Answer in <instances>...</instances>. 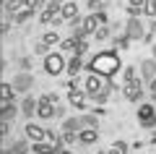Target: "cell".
Masks as SVG:
<instances>
[{
    "label": "cell",
    "mask_w": 156,
    "mask_h": 154,
    "mask_svg": "<svg viewBox=\"0 0 156 154\" xmlns=\"http://www.w3.org/2000/svg\"><path fill=\"white\" fill-rule=\"evenodd\" d=\"M62 68H65V60H62L60 55H47V58H44V71L50 73V76L62 73Z\"/></svg>",
    "instance_id": "obj_3"
},
{
    "label": "cell",
    "mask_w": 156,
    "mask_h": 154,
    "mask_svg": "<svg viewBox=\"0 0 156 154\" xmlns=\"http://www.w3.org/2000/svg\"><path fill=\"white\" fill-rule=\"evenodd\" d=\"M125 152H128V144H125V141H117L107 154H125Z\"/></svg>",
    "instance_id": "obj_27"
},
{
    "label": "cell",
    "mask_w": 156,
    "mask_h": 154,
    "mask_svg": "<svg viewBox=\"0 0 156 154\" xmlns=\"http://www.w3.org/2000/svg\"><path fill=\"white\" fill-rule=\"evenodd\" d=\"M57 8H62L60 6V0H52L50 6H44V11H42V16H39V21L42 24H50V21H55L60 13H57Z\"/></svg>",
    "instance_id": "obj_7"
},
{
    "label": "cell",
    "mask_w": 156,
    "mask_h": 154,
    "mask_svg": "<svg viewBox=\"0 0 156 154\" xmlns=\"http://www.w3.org/2000/svg\"><path fill=\"white\" fill-rule=\"evenodd\" d=\"M86 89H89V94H96V92H104V81H101V76H96V73H94V76H89V78H86Z\"/></svg>",
    "instance_id": "obj_11"
},
{
    "label": "cell",
    "mask_w": 156,
    "mask_h": 154,
    "mask_svg": "<svg viewBox=\"0 0 156 154\" xmlns=\"http://www.w3.org/2000/svg\"><path fill=\"white\" fill-rule=\"evenodd\" d=\"M78 71H81V55H76L68 63V73H70V76H78Z\"/></svg>",
    "instance_id": "obj_24"
},
{
    "label": "cell",
    "mask_w": 156,
    "mask_h": 154,
    "mask_svg": "<svg viewBox=\"0 0 156 154\" xmlns=\"http://www.w3.org/2000/svg\"><path fill=\"white\" fill-rule=\"evenodd\" d=\"M16 102H13V99H11V102H3V105H0V118H3V120H8V123H11L13 120V118H16Z\"/></svg>",
    "instance_id": "obj_12"
},
{
    "label": "cell",
    "mask_w": 156,
    "mask_h": 154,
    "mask_svg": "<svg viewBox=\"0 0 156 154\" xmlns=\"http://www.w3.org/2000/svg\"><path fill=\"white\" fill-rule=\"evenodd\" d=\"M8 133H11V123L3 120V126H0V136H8Z\"/></svg>",
    "instance_id": "obj_34"
},
{
    "label": "cell",
    "mask_w": 156,
    "mask_h": 154,
    "mask_svg": "<svg viewBox=\"0 0 156 154\" xmlns=\"http://www.w3.org/2000/svg\"><path fill=\"white\" fill-rule=\"evenodd\" d=\"M154 102H156V94H154Z\"/></svg>",
    "instance_id": "obj_40"
},
{
    "label": "cell",
    "mask_w": 156,
    "mask_h": 154,
    "mask_svg": "<svg viewBox=\"0 0 156 154\" xmlns=\"http://www.w3.org/2000/svg\"><path fill=\"white\" fill-rule=\"evenodd\" d=\"M37 107H39V102H37V99H34V97H23V102H21V115L31 118Z\"/></svg>",
    "instance_id": "obj_16"
},
{
    "label": "cell",
    "mask_w": 156,
    "mask_h": 154,
    "mask_svg": "<svg viewBox=\"0 0 156 154\" xmlns=\"http://www.w3.org/2000/svg\"><path fill=\"white\" fill-rule=\"evenodd\" d=\"M78 141L81 144H96L99 141V131H96V128H86V131L78 133Z\"/></svg>",
    "instance_id": "obj_15"
},
{
    "label": "cell",
    "mask_w": 156,
    "mask_h": 154,
    "mask_svg": "<svg viewBox=\"0 0 156 154\" xmlns=\"http://www.w3.org/2000/svg\"><path fill=\"white\" fill-rule=\"evenodd\" d=\"M76 131H83V126H81V118H70V120H65L62 133H76Z\"/></svg>",
    "instance_id": "obj_20"
},
{
    "label": "cell",
    "mask_w": 156,
    "mask_h": 154,
    "mask_svg": "<svg viewBox=\"0 0 156 154\" xmlns=\"http://www.w3.org/2000/svg\"><path fill=\"white\" fill-rule=\"evenodd\" d=\"M128 81H135V68H125V84Z\"/></svg>",
    "instance_id": "obj_33"
},
{
    "label": "cell",
    "mask_w": 156,
    "mask_h": 154,
    "mask_svg": "<svg viewBox=\"0 0 156 154\" xmlns=\"http://www.w3.org/2000/svg\"><path fill=\"white\" fill-rule=\"evenodd\" d=\"M62 141H65V144H76L78 136H76V133H65V136H62Z\"/></svg>",
    "instance_id": "obj_35"
},
{
    "label": "cell",
    "mask_w": 156,
    "mask_h": 154,
    "mask_svg": "<svg viewBox=\"0 0 156 154\" xmlns=\"http://www.w3.org/2000/svg\"><path fill=\"white\" fill-rule=\"evenodd\" d=\"M62 50H70L73 55H83V52H86V42H83V39H76V37L65 39V42H62Z\"/></svg>",
    "instance_id": "obj_9"
},
{
    "label": "cell",
    "mask_w": 156,
    "mask_h": 154,
    "mask_svg": "<svg viewBox=\"0 0 156 154\" xmlns=\"http://www.w3.org/2000/svg\"><path fill=\"white\" fill-rule=\"evenodd\" d=\"M91 71H96L99 76H115L117 71H120V58H117V52H99V55L91 60Z\"/></svg>",
    "instance_id": "obj_1"
},
{
    "label": "cell",
    "mask_w": 156,
    "mask_h": 154,
    "mask_svg": "<svg viewBox=\"0 0 156 154\" xmlns=\"http://www.w3.org/2000/svg\"><path fill=\"white\" fill-rule=\"evenodd\" d=\"M91 99H94L96 105H101V102H107V99H109V92H107V89H104V92H96V94H91Z\"/></svg>",
    "instance_id": "obj_28"
},
{
    "label": "cell",
    "mask_w": 156,
    "mask_h": 154,
    "mask_svg": "<svg viewBox=\"0 0 156 154\" xmlns=\"http://www.w3.org/2000/svg\"><path fill=\"white\" fill-rule=\"evenodd\" d=\"M42 42H44V44H55V42H57V32H47Z\"/></svg>",
    "instance_id": "obj_31"
},
{
    "label": "cell",
    "mask_w": 156,
    "mask_h": 154,
    "mask_svg": "<svg viewBox=\"0 0 156 154\" xmlns=\"http://www.w3.org/2000/svg\"><path fill=\"white\" fill-rule=\"evenodd\" d=\"M94 34H96V39H107V37H109V29H107V26H99Z\"/></svg>",
    "instance_id": "obj_32"
},
{
    "label": "cell",
    "mask_w": 156,
    "mask_h": 154,
    "mask_svg": "<svg viewBox=\"0 0 156 154\" xmlns=\"http://www.w3.org/2000/svg\"><path fill=\"white\" fill-rule=\"evenodd\" d=\"M138 123L143 128H154L156 126V107L154 105H140L138 110Z\"/></svg>",
    "instance_id": "obj_2"
},
{
    "label": "cell",
    "mask_w": 156,
    "mask_h": 154,
    "mask_svg": "<svg viewBox=\"0 0 156 154\" xmlns=\"http://www.w3.org/2000/svg\"><path fill=\"white\" fill-rule=\"evenodd\" d=\"M81 26H83V34L96 32V29H99V18H96V13H94V16H86L83 21H81Z\"/></svg>",
    "instance_id": "obj_19"
},
{
    "label": "cell",
    "mask_w": 156,
    "mask_h": 154,
    "mask_svg": "<svg viewBox=\"0 0 156 154\" xmlns=\"http://www.w3.org/2000/svg\"><path fill=\"white\" fill-rule=\"evenodd\" d=\"M37 110H39L37 115L44 118V120H52V118L57 115V107L50 102V97H42V99H39V107H37Z\"/></svg>",
    "instance_id": "obj_5"
},
{
    "label": "cell",
    "mask_w": 156,
    "mask_h": 154,
    "mask_svg": "<svg viewBox=\"0 0 156 154\" xmlns=\"http://www.w3.org/2000/svg\"><path fill=\"white\" fill-rule=\"evenodd\" d=\"M130 6H133V8H143L146 0H130Z\"/></svg>",
    "instance_id": "obj_38"
},
{
    "label": "cell",
    "mask_w": 156,
    "mask_h": 154,
    "mask_svg": "<svg viewBox=\"0 0 156 154\" xmlns=\"http://www.w3.org/2000/svg\"><path fill=\"white\" fill-rule=\"evenodd\" d=\"M154 60H156V44H154Z\"/></svg>",
    "instance_id": "obj_39"
},
{
    "label": "cell",
    "mask_w": 156,
    "mask_h": 154,
    "mask_svg": "<svg viewBox=\"0 0 156 154\" xmlns=\"http://www.w3.org/2000/svg\"><path fill=\"white\" fill-rule=\"evenodd\" d=\"M60 16L68 18V21H76V18H78V3H73V0L65 3V6L60 8Z\"/></svg>",
    "instance_id": "obj_14"
},
{
    "label": "cell",
    "mask_w": 156,
    "mask_h": 154,
    "mask_svg": "<svg viewBox=\"0 0 156 154\" xmlns=\"http://www.w3.org/2000/svg\"><path fill=\"white\" fill-rule=\"evenodd\" d=\"M31 86H34V76L31 73H18L16 81H13V89H16V92H29Z\"/></svg>",
    "instance_id": "obj_8"
},
{
    "label": "cell",
    "mask_w": 156,
    "mask_h": 154,
    "mask_svg": "<svg viewBox=\"0 0 156 154\" xmlns=\"http://www.w3.org/2000/svg\"><path fill=\"white\" fill-rule=\"evenodd\" d=\"M26 136L31 138L34 144H39V141H42V138L47 136V131H42V128H39V126H34V123H29V126H26Z\"/></svg>",
    "instance_id": "obj_17"
},
{
    "label": "cell",
    "mask_w": 156,
    "mask_h": 154,
    "mask_svg": "<svg viewBox=\"0 0 156 154\" xmlns=\"http://www.w3.org/2000/svg\"><path fill=\"white\" fill-rule=\"evenodd\" d=\"M31 13H34V11H29V8H23V11L18 13V16L13 18V21H16V24H23V21H29V18H31Z\"/></svg>",
    "instance_id": "obj_29"
},
{
    "label": "cell",
    "mask_w": 156,
    "mask_h": 154,
    "mask_svg": "<svg viewBox=\"0 0 156 154\" xmlns=\"http://www.w3.org/2000/svg\"><path fill=\"white\" fill-rule=\"evenodd\" d=\"M128 44H130V37H128V34H122V37L115 39V47H117V50H128Z\"/></svg>",
    "instance_id": "obj_26"
},
{
    "label": "cell",
    "mask_w": 156,
    "mask_h": 154,
    "mask_svg": "<svg viewBox=\"0 0 156 154\" xmlns=\"http://www.w3.org/2000/svg\"><path fill=\"white\" fill-rule=\"evenodd\" d=\"M0 97H3V102H11L13 99V84H3L0 86Z\"/></svg>",
    "instance_id": "obj_23"
},
{
    "label": "cell",
    "mask_w": 156,
    "mask_h": 154,
    "mask_svg": "<svg viewBox=\"0 0 156 154\" xmlns=\"http://www.w3.org/2000/svg\"><path fill=\"white\" fill-rule=\"evenodd\" d=\"M96 123H99V115H81V126H83V131L86 128H96Z\"/></svg>",
    "instance_id": "obj_22"
},
{
    "label": "cell",
    "mask_w": 156,
    "mask_h": 154,
    "mask_svg": "<svg viewBox=\"0 0 156 154\" xmlns=\"http://www.w3.org/2000/svg\"><path fill=\"white\" fill-rule=\"evenodd\" d=\"M3 8H5V16L16 18L18 13H21L23 8H26V0H8V3H5V6H3Z\"/></svg>",
    "instance_id": "obj_10"
},
{
    "label": "cell",
    "mask_w": 156,
    "mask_h": 154,
    "mask_svg": "<svg viewBox=\"0 0 156 154\" xmlns=\"http://www.w3.org/2000/svg\"><path fill=\"white\" fill-rule=\"evenodd\" d=\"M125 97L130 99V102H138L140 97H143V84L135 78V81H128L125 84Z\"/></svg>",
    "instance_id": "obj_6"
},
{
    "label": "cell",
    "mask_w": 156,
    "mask_h": 154,
    "mask_svg": "<svg viewBox=\"0 0 156 154\" xmlns=\"http://www.w3.org/2000/svg\"><path fill=\"white\" fill-rule=\"evenodd\" d=\"M29 152V144H26V138H18V141H13L11 146L5 149L3 154H26Z\"/></svg>",
    "instance_id": "obj_18"
},
{
    "label": "cell",
    "mask_w": 156,
    "mask_h": 154,
    "mask_svg": "<svg viewBox=\"0 0 156 154\" xmlns=\"http://www.w3.org/2000/svg\"><path fill=\"white\" fill-rule=\"evenodd\" d=\"M125 34H128L130 39H143V37H146V32H143V24H140V18L130 16L128 26H125Z\"/></svg>",
    "instance_id": "obj_4"
},
{
    "label": "cell",
    "mask_w": 156,
    "mask_h": 154,
    "mask_svg": "<svg viewBox=\"0 0 156 154\" xmlns=\"http://www.w3.org/2000/svg\"><path fill=\"white\" fill-rule=\"evenodd\" d=\"M140 76H143L146 81H154V76H156V60H143V63H140Z\"/></svg>",
    "instance_id": "obj_13"
},
{
    "label": "cell",
    "mask_w": 156,
    "mask_h": 154,
    "mask_svg": "<svg viewBox=\"0 0 156 154\" xmlns=\"http://www.w3.org/2000/svg\"><path fill=\"white\" fill-rule=\"evenodd\" d=\"M70 102L81 110V107L86 105V92H78V89H70Z\"/></svg>",
    "instance_id": "obj_21"
},
{
    "label": "cell",
    "mask_w": 156,
    "mask_h": 154,
    "mask_svg": "<svg viewBox=\"0 0 156 154\" xmlns=\"http://www.w3.org/2000/svg\"><path fill=\"white\" fill-rule=\"evenodd\" d=\"M42 6H44V0H26L29 11H37V8H42Z\"/></svg>",
    "instance_id": "obj_30"
},
{
    "label": "cell",
    "mask_w": 156,
    "mask_h": 154,
    "mask_svg": "<svg viewBox=\"0 0 156 154\" xmlns=\"http://www.w3.org/2000/svg\"><path fill=\"white\" fill-rule=\"evenodd\" d=\"M89 6H91V8H104L107 0H89Z\"/></svg>",
    "instance_id": "obj_36"
},
{
    "label": "cell",
    "mask_w": 156,
    "mask_h": 154,
    "mask_svg": "<svg viewBox=\"0 0 156 154\" xmlns=\"http://www.w3.org/2000/svg\"><path fill=\"white\" fill-rule=\"evenodd\" d=\"M143 13H146V16H151V18L156 16V0H146V6H143Z\"/></svg>",
    "instance_id": "obj_25"
},
{
    "label": "cell",
    "mask_w": 156,
    "mask_h": 154,
    "mask_svg": "<svg viewBox=\"0 0 156 154\" xmlns=\"http://www.w3.org/2000/svg\"><path fill=\"white\" fill-rule=\"evenodd\" d=\"M44 50H47V44L39 42V44H37V55H44Z\"/></svg>",
    "instance_id": "obj_37"
},
{
    "label": "cell",
    "mask_w": 156,
    "mask_h": 154,
    "mask_svg": "<svg viewBox=\"0 0 156 154\" xmlns=\"http://www.w3.org/2000/svg\"><path fill=\"white\" fill-rule=\"evenodd\" d=\"M5 3H8V0H5Z\"/></svg>",
    "instance_id": "obj_41"
}]
</instances>
